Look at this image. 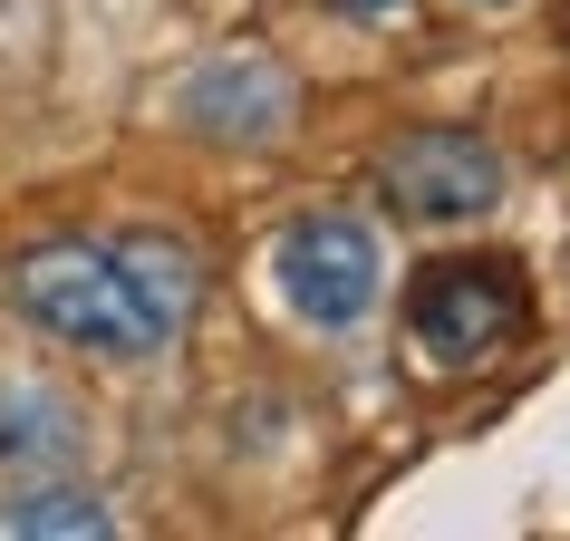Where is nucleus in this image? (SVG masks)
Returning <instances> with one entry per match:
<instances>
[{"instance_id": "obj_1", "label": "nucleus", "mask_w": 570, "mask_h": 541, "mask_svg": "<svg viewBox=\"0 0 570 541\" xmlns=\"http://www.w3.org/2000/svg\"><path fill=\"white\" fill-rule=\"evenodd\" d=\"M10 291H20V309H30L49 338H68V348H97V358H155V348H175V338L146 319L136 281H126V262H117V242H49V252H30V262L10 270Z\"/></svg>"}, {"instance_id": "obj_2", "label": "nucleus", "mask_w": 570, "mask_h": 541, "mask_svg": "<svg viewBox=\"0 0 570 541\" xmlns=\"http://www.w3.org/2000/svg\"><path fill=\"white\" fill-rule=\"evenodd\" d=\"M271 270H281V301L301 309L309 329H358L377 309V291H387V252L348 213H301L281 233V252H271Z\"/></svg>"}, {"instance_id": "obj_3", "label": "nucleus", "mask_w": 570, "mask_h": 541, "mask_svg": "<svg viewBox=\"0 0 570 541\" xmlns=\"http://www.w3.org/2000/svg\"><path fill=\"white\" fill-rule=\"evenodd\" d=\"M377 194H387L406 223H483L503 204V155L483 146L474 126H416L377 155Z\"/></svg>"}, {"instance_id": "obj_4", "label": "nucleus", "mask_w": 570, "mask_h": 541, "mask_svg": "<svg viewBox=\"0 0 570 541\" xmlns=\"http://www.w3.org/2000/svg\"><path fill=\"white\" fill-rule=\"evenodd\" d=\"M175 117H184V136H204V146L262 155V146L291 136L301 88H291V68L262 59V49H223V59H204V68L175 88Z\"/></svg>"}, {"instance_id": "obj_5", "label": "nucleus", "mask_w": 570, "mask_h": 541, "mask_svg": "<svg viewBox=\"0 0 570 541\" xmlns=\"http://www.w3.org/2000/svg\"><path fill=\"white\" fill-rule=\"evenodd\" d=\"M512 329H522V281H512V262H435L425 270L416 338L445 367H474L493 348H512Z\"/></svg>"}, {"instance_id": "obj_6", "label": "nucleus", "mask_w": 570, "mask_h": 541, "mask_svg": "<svg viewBox=\"0 0 570 541\" xmlns=\"http://www.w3.org/2000/svg\"><path fill=\"white\" fill-rule=\"evenodd\" d=\"M78 445H88V425H78V406L59 387H30V377L0 387V464L10 474H68Z\"/></svg>"}, {"instance_id": "obj_7", "label": "nucleus", "mask_w": 570, "mask_h": 541, "mask_svg": "<svg viewBox=\"0 0 570 541\" xmlns=\"http://www.w3.org/2000/svg\"><path fill=\"white\" fill-rule=\"evenodd\" d=\"M117 262H126V281H136L146 319H155L165 338H184V319H194V301H204V270H194V252H184L175 233H126Z\"/></svg>"}, {"instance_id": "obj_8", "label": "nucleus", "mask_w": 570, "mask_h": 541, "mask_svg": "<svg viewBox=\"0 0 570 541\" xmlns=\"http://www.w3.org/2000/svg\"><path fill=\"white\" fill-rule=\"evenodd\" d=\"M0 532H20V541H107L117 532V503L88 493V483H20L0 503Z\"/></svg>"}, {"instance_id": "obj_9", "label": "nucleus", "mask_w": 570, "mask_h": 541, "mask_svg": "<svg viewBox=\"0 0 570 541\" xmlns=\"http://www.w3.org/2000/svg\"><path fill=\"white\" fill-rule=\"evenodd\" d=\"M338 20H387V10H406V0H330Z\"/></svg>"}]
</instances>
